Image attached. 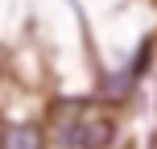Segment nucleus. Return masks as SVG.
<instances>
[{
  "label": "nucleus",
  "mask_w": 157,
  "mask_h": 149,
  "mask_svg": "<svg viewBox=\"0 0 157 149\" xmlns=\"http://www.w3.org/2000/svg\"><path fill=\"white\" fill-rule=\"evenodd\" d=\"M50 128L78 149H103L116 137V116L99 104H54Z\"/></svg>",
  "instance_id": "1"
},
{
  "label": "nucleus",
  "mask_w": 157,
  "mask_h": 149,
  "mask_svg": "<svg viewBox=\"0 0 157 149\" xmlns=\"http://www.w3.org/2000/svg\"><path fill=\"white\" fill-rule=\"evenodd\" d=\"M0 149H46V137L37 124H8L0 128Z\"/></svg>",
  "instance_id": "2"
}]
</instances>
